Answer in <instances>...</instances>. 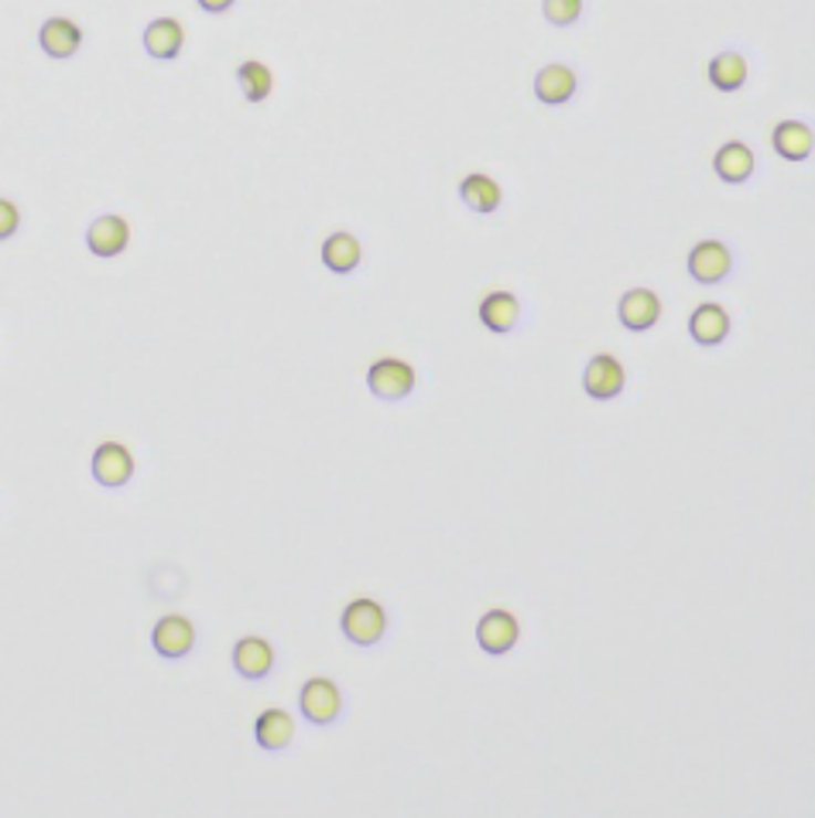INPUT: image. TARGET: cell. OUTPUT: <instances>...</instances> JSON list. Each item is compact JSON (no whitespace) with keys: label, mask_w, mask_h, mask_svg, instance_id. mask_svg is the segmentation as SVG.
I'll use <instances>...</instances> for the list:
<instances>
[{"label":"cell","mask_w":815,"mask_h":818,"mask_svg":"<svg viewBox=\"0 0 815 818\" xmlns=\"http://www.w3.org/2000/svg\"><path fill=\"white\" fill-rule=\"evenodd\" d=\"M771 145L774 151L782 155L785 161H805L812 155V127L808 124H798V120H782L771 134Z\"/></svg>","instance_id":"19"},{"label":"cell","mask_w":815,"mask_h":818,"mask_svg":"<svg viewBox=\"0 0 815 818\" xmlns=\"http://www.w3.org/2000/svg\"><path fill=\"white\" fill-rule=\"evenodd\" d=\"M254 740L261 751H285V746L295 740V720L285 713V709H264L254 723Z\"/></svg>","instance_id":"17"},{"label":"cell","mask_w":815,"mask_h":818,"mask_svg":"<svg viewBox=\"0 0 815 818\" xmlns=\"http://www.w3.org/2000/svg\"><path fill=\"white\" fill-rule=\"evenodd\" d=\"M237 83H240V93L247 96V103H264L274 90V73H271V65L251 59V62L237 65Z\"/></svg>","instance_id":"23"},{"label":"cell","mask_w":815,"mask_h":818,"mask_svg":"<svg viewBox=\"0 0 815 818\" xmlns=\"http://www.w3.org/2000/svg\"><path fill=\"white\" fill-rule=\"evenodd\" d=\"M39 45L49 59H73L83 49V28L73 18H49L39 28Z\"/></svg>","instance_id":"12"},{"label":"cell","mask_w":815,"mask_h":818,"mask_svg":"<svg viewBox=\"0 0 815 818\" xmlns=\"http://www.w3.org/2000/svg\"><path fill=\"white\" fill-rule=\"evenodd\" d=\"M542 11L555 28H570L583 18V0H542Z\"/></svg>","instance_id":"24"},{"label":"cell","mask_w":815,"mask_h":818,"mask_svg":"<svg viewBox=\"0 0 815 818\" xmlns=\"http://www.w3.org/2000/svg\"><path fill=\"white\" fill-rule=\"evenodd\" d=\"M415 380H418L415 367L405 360H395V357H384L367 370V387H370V395L380 401H405L415 390Z\"/></svg>","instance_id":"2"},{"label":"cell","mask_w":815,"mask_h":818,"mask_svg":"<svg viewBox=\"0 0 815 818\" xmlns=\"http://www.w3.org/2000/svg\"><path fill=\"white\" fill-rule=\"evenodd\" d=\"M233 668H237L240 679L261 682L274 671V648L268 644L264 637H243V640H237V648H233Z\"/></svg>","instance_id":"11"},{"label":"cell","mask_w":815,"mask_h":818,"mask_svg":"<svg viewBox=\"0 0 815 818\" xmlns=\"http://www.w3.org/2000/svg\"><path fill=\"white\" fill-rule=\"evenodd\" d=\"M480 323H483V329L498 333V336L511 333L521 323V302H518V295L514 292H490V295H483V302H480Z\"/></svg>","instance_id":"15"},{"label":"cell","mask_w":815,"mask_h":818,"mask_svg":"<svg viewBox=\"0 0 815 818\" xmlns=\"http://www.w3.org/2000/svg\"><path fill=\"white\" fill-rule=\"evenodd\" d=\"M576 90H579V76L573 73L570 65H562V62L545 65L542 73L535 76V96H539L542 103H548V106L570 103V99L576 96Z\"/></svg>","instance_id":"14"},{"label":"cell","mask_w":815,"mask_h":818,"mask_svg":"<svg viewBox=\"0 0 815 818\" xmlns=\"http://www.w3.org/2000/svg\"><path fill=\"white\" fill-rule=\"evenodd\" d=\"M21 227V209L11 199H0V240H11Z\"/></svg>","instance_id":"25"},{"label":"cell","mask_w":815,"mask_h":818,"mask_svg":"<svg viewBox=\"0 0 815 818\" xmlns=\"http://www.w3.org/2000/svg\"><path fill=\"white\" fill-rule=\"evenodd\" d=\"M713 168H717V175H720L723 182L740 186V182H748L751 175H754L757 161H754V151H751L748 145H743V140H730V145H723V148L717 151Z\"/></svg>","instance_id":"18"},{"label":"cell","mask_w":815,"mask_h":818,"mask_svg":"<svg viewBox=\"0 0 815 818\" xmlns=\"http://www.w3.org/2000/svg\"><path fill=\"white\" fill-rule=\"evenodd\" d=\"M361 261H364V247H361V240L353 237V233H333V237H326V243H323V264L333 274H353V271L361 268Z\"/></svg>","instance_id":"20"},{"label":"cell","mask_w":815,"mask_h":818,"mask_svg":"<svg viewBox=\"0 0 815 818\" xmlns=\"http://www.w3.org/2000/svg\"><path fill=\"white\" fill-rule=\"evenodd\" d=\"M299 709L302 716L315 726H330L339 720L343 713V695H339V685L333 679H309L302 685V695H299Z\"/></svg>","instance_id":"3"},{"label":"cell","mask_w":815,"mask_h":818,"mask_svg":"<svg viewBox=\"0 0 815 818\" xmlns=\"http://www.w3.org/2000/svg\"><path fill=\"white\" fill-rule=\"evenodd\" d=\"M130 243V223L124 217H117V212H103V217H96L90 227H86V247L93 258H121L127 251Z\"/></svg>","instance_id":"5"},{"label":"cell","mask_w":815,"mask_h":818,"mask_svg":"<svg viewBox=\"0 0 815 818\" xmlns=\"http://www.w3.org/2000/svg\"><path fill=\"white\" fill-rule=\"evenodd\" d=\"M710 83L720 93H736L743 83H748V59L740 52H720L710 62Z\"/></svg>","instance_id":"22"},{"label":"cell","mask_w":815,"mask_h":818,"mask_svg":"<svg viewBox=\"0 0 815 818\" xmlns=\"http://www.w3.org/2000/svg\"><path fill=\"white\" fill-rule=\"evenodd\" d=\"M151 644L161 658L179 661V658L192 654V648H196V623L182 614H168L155 623Z\"/></svg>","instance_id":"8"},{"label":"cell","mask_w":815,"mask_h":818,"mask_svg":"<svg viewBox=\"0 0 815 818\" xmlns=\"http://www.w3.org/2000/svg\"><path fill=\"white\" fill-rule=\"evenodd\" d=\"M137 462L124 442H100L93 452V480L106 490H121L134 480Z\"/></svg>","instance_id":"4"},{"label":"cell","mask_w":815,"mask_h":818,"mask_svg":"<svg viewBox=\"0 0 815 818\" xmlns=\"http://www.w3.org/2000/svg\"><path fill=\"white\" fill-rule=\"evenodd\" d=\"M196 4L206 11V14H223V11H230L237 0H196Z\"/></svg>","instance_id":"26"},{"label":"cell","mask_w":815,"mask_h":818,"mask_svg":"<svg viewBox=\"0 0 815 818\" xmlns=\"http://www.w3.org/2000/svg\"><path fill=\"white\" fill-rule=\"evenodd\" d=\"M617 315H620L624 329L648 333V329L658 326V318H661V298L651 289H630V292L620 295Z\"/></svg>","instance_id":"10"},{"label":"cell","mask_w":815,"mask_h":818,"mask_svg":"<svg viewBox=\"0 0 815 818\" xmlns=\"http://www.w3.org/2000/svg\"><path fill=\"white\" fill-rule=\"evenodd\" d=\"M583 387L593 401H614L627 387V370L610 353H596L583 370Z\"/></svg>","instance_id":"6"},{"label":"cell","mask_w":815,"mask_h":818,"mask_svg":"<svg viewBox=\"0 0 815 818\" xmlns=\"http://www.w3.org/2000/svg\"><path fill=\"white\" fill-rule=\"evenodd\" d=\"M733 271V254L723 240H699L689 251V274L699 284H720Z\"/></svg>","instance_id":"7"},{"label":"cell","mask_w":815,"mask_h":818,"mask_svg":"<svg viewBox=\"0 0 815 818\" xmlns=\"http://www.w3.org/2000/svg\"><path fill=\"white\" fill-rule=\"evenodd\" d=\"M182 45H186V28L179 18H155L145 28V49L151 59L171 62V59H179Z\"/></svg>","instance_id":"13"},{"label":"cell","mask_w":815,"mask_h":818,"mask_svg":"<svg viewBox=\"0 0 815 818\" xmlns=\"http://www.w3.org/2000/svg\"><path fill=\"white\" fill-rule=\"evenodd\" d=\"M518 640H521V623H518L514 614H508V610H490V614L480 617V623H477V644H480L487 654L501 658V654L514 651Z\"/></svg>","instance_id":"9"},{"label":"cell","mask_w":815,"mask_h":818,"mask_svg":"<svg viewBox=\"0 0 815 818\" xmlns=\"http://www.w3.org/2000/svg\"><path fill=\"white\" fill-rule=\"evenodd\" d=\"M339 627H343L346 640H353L357 648H374L377 640L387 633V614L374 599H353L339 617Z\"/></svg>","instance_id":"1"},{"label":"cell","mask_w":815,"mask_h":818,"mask_svg":"<svg viewBox=\"0 0 815 818\" xmlns=\"http://www.w3.org/2000/svg\"><path fill=\"white\" fill-rule=\"evenodd\" d=\"M459 199H463L473 212H493L504 202V192H501L498 182L490 179V175L473 171V175H467L463 182H459Z\"/></svg>","instance_id":"21"},{"label":"cell","mask_w":815,"mask_h":818,"mask_svg":"<svg viewBox=\"0 0 815 818\" xmlns=\"http://www.w3.org/2000/svg\"><path fill=\"white\" fill-rule=\"evenodd\" d=\"M689 336L699 346H720L730 336V312L717 302H706L689 318Z\"/></svg>","instance_id":"16"}]
</instances>
